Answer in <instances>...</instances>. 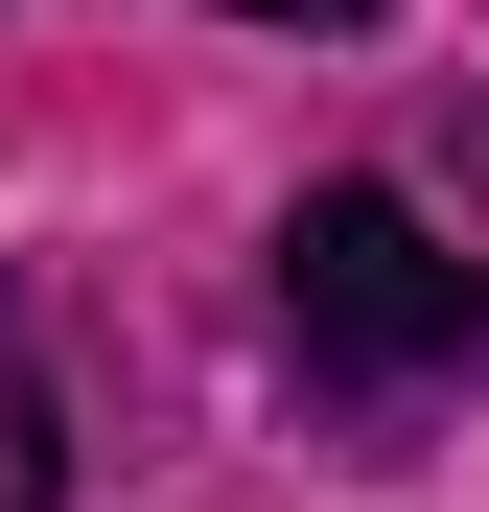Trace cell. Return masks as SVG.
<instances>
[{"mask_svg":"<svg viewBox=\"0 0 489 512\" xmlns=\"http://www.w3.org/2000/svg\"><path fill=\"white\" fill-rule=\"evenodd\" d=\"M280 326L326 373H443L466 326H489V280L396 210V187H303V233H280Z\"/></svg>","mask_w":489,"mask_h":512,"instance_id":"1","label":"cell"},{"mask_svg":"<svg viewBox=\"0 0 489 512\" xmlns=\"http://www.w3.org/2000/svg\"><path fill=\"white\" fill-rule=\"evenodd\" d=\"M0 512H47V396H24V350H0Z\"/></svg>","mask_w":489,"mask_h":512,"instance_id":"2","label":"cell"},{"mask_svg":"<svg viewBox=\"0 0 489 512\" xmlns=\"http://www.w3.org/2000/svg\"><path fill=\"white\" fill-rule=\"evenodd\" d=\"M233 24H303V47H350V24H373V0H233Z\"/></svg>","mask_w":489,"mask_h":512,"instance_id":"3","label":"cell"}]
</instances>
